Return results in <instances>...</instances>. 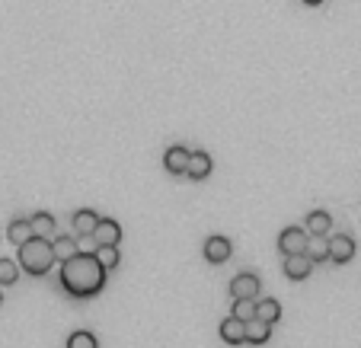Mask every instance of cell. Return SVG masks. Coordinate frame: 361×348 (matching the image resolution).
<instances>
[{
	"label": "cell",
	"instance_id": "6da1fadb",
	"mask_svg": "<svg viewBox=\"0 0 361 348\" xmlns=\"http://www.w3.org/2000/svg\"><path fill=\"white\" fill-rule=\"evenodd\" d=\"M102 284H106V268L90 253H77L68 262H61V288L71 297H93L102 291Z\"/></svg>",
	"mask_w": 361,
	"mask_h": 348
},
{
	"label": "cell",
	"instance_id": "7a4b0ae2",
	"mask_svg": "<svg viewBox=\"0 0 361 348\" xmlns=\"http://www.w3.org/2000/svg\"><path fill=\"white\" fill-rule=\"evenodd\" d=\"M19 266L29 275H48V268L55 266V253H51V240L45 237H29L26 243H19Z\"/></svg>",
	"mask_w": 361,
	"mask_h": 348
},
{
	"label": "cell",
	"instance_id": "3957f363",
	"mask_svg": "<svg viewBox=\"0 0 361 348\" xmlns=\"http://www.w3.org/2000/svg\"><path fill=\"white\" fill-rule=\"evenodd\" d=\"M307 237H311V233L301 230V227H285V230H281V237H278V249H281V256L304 253V246H307Z\"/></svg>",
	"mask_w": 361,
	"mask_h": 348
},
{
	"label": "cell",
	"instance_id": "277c9868",
	"mask_svg": "<svg viewBox=\"0 0 361 348\" xmlns=\"http://www.w3.org/2000/svg\"><path fill=\"white\" fill-rule=\"evenodd\" d=\"M230 253H234V246H230V240H227V237H208V240H205V259H208L211 266H221V262H227V259H230Z\"/></svg>",
	"mask_w": 361,
	"mask_h": 348
},
{
	"label": "cell",
	"instance_id": "5b68a950",
	"mask_svg": "<svg viewBox=\"0 0 361 348\" xmlns=\"http://www.w3.org/2000/svg\"><path fill=\"white\" fill-rule=\"evenodd\" d=\"M352 256H355V240H352V237L339 233V237H333V240H329V259H333L336 266L352 262Z\"/></svg>",
	"mask_w": 361,
	"mask_h": 348
},
{
	"label": "cell",
	"instance_id": "8992f818",
	"mask_svg": "<svg viewBox=\"0 0 361 348\" xmlns=\"http://www.w3.org/2000/svg\"><path fill=\"white\" fill-rule=\"evenodd\" d=\"M259 291H262L259 278H256V275H250V272L237 275L234 282H230V294H234V297H252V300H256V294H259Z\"/></svg>",
	"mask_w": 361,
	"mask_h": 348
},
{
	"label": "cell",
	"instance_id": "52a82bcc",
	"mask_svg": "<svg viewBox=\"0 0 361 348\" xmlns=\"http://www.w3.org/2000/svg\"><path fill=\"white\" fill-rule=\"evenodd\" d=\"M304 256L311 259L313 266L326 262L329 259V240L323 237V233H311V237H307V246H304Z\"/></svg>",
	"mask_w": 361,
	"mask_h": 348
},
{
	"label": "cell",
	"instance_id": "ba28073f",
	"mask_svg": "<svg viewBox=\"0 0 361 348\" xmlns=\"http://www.w3.org/2000/svg\"><path fill=\"white\" fill-rule=\"evenodd\" d=\"M313 262L304 253H294V256H285V275L291 278V282H304L307 275H311Z\"/></svg>",
	"mask_w": 361,
	"mask_h": 348
},
{
	"label": "cell",
	"instance_id": "9c48e42d",
	"mask_svg": "<svg viewBox=\"0 0 361 348\" xmlns=\"http://www.w3.org/2000/svg\"><path fill=\"white\" fill-rule=\"evenodd\" d=\"M185 176L189 179H208L211 176V157L208 154H202V150H195V154H189V163H185Z\"/></svg>",
	"mask_w": 361,
	"mask_h": 348
},
{
	"label": "cell",
	"instance_id": "30bf717a",
	"mask_svg": "<svg viewBox=\"0 0 361 348\" xmlns=\"http://www.w3.org/2000/svg\"><path fill=\"white\" fill-rule=\"evenodd\" d=\"M221 339L230 342V345L246 342V323H243V320H237V316H227L224 323H221Z\"/></svg>",
	"mask_w": 361,
	"mask_h": 348
},
{
	"label": "cell",
	"instance_id": "8fae6325",
	"mask_svg": "<svg viewBox=\"0 0 361 348\" xmlns=\"http://www.w3.org/2000/svg\"><path fill=\"white\" fill-rule=\"evenodd\" d=\"M269 339H272V323H266V320H259V316L246 320V342L262 345V342H269Z\"/></svg>",
	"mask_w": 361,
	"mask_h": 348
},
{
	"label": "cell",
	"instance_id": "7c38bea8",
	"mask_svg": "<svg viewBox=\"0 0 361 348\" xmlns=\"http://www.w3.org/2000/svg\"><path fill=\"white\" fill-rule=\"evenodd\" d=\"M96 224H100V214L90 211V208H84V211H77L74 214V233L77 237H90V233L96 230Z\"/></svg>",
	"mask_w": 361,
	"mask_h": 348
},
{
	"label": "cell",
	"instance_id": "4fadbf2b",
	"mask_svg": "<svg viewBox=\"0 0 361 348\" xmlns=\"http://www.w3.org/2000/svg\"><path fill=\"white\" fill-rule=\"evenodd\" d=\"M189 154H192V150H185V147H169V150H167V157H163V166H167L169 173L183 176V173H185V163H189Z\"/></svg>",
	"mask_w": 361,
	"mask_h": 348
},
{
	"label": "cell",
	"instance_id": "5bb4252c",
	"mask_svg": "<svg viewBox=\"0 0 361 348\" xmlns=\"http://www.w3.org/2000/svg\"><path fill=\"white\" fill-rule=\"evenodd\" d=\"M51 253H55V259H58V262H68L71 256H77V253H80V246H77L74 237H55V240H51Z\"/></svg>",
	"mask_w": 361,
	"mask_h": 348
},
{
	"label": "cell",
	"instance_id": "9a60e30c",
	"mask_svg": "<svg viewBox=\"0 0 361 348\" xmlns=\"http://www.w3.org/2000/svg\"><path fill=\"white\" fill-rule=\"evenodd\" d=\"M96 243H118V237H122V227L115 224V221H102L100 217V224H96V230L90 233Z\"/></svg>",
	"mask_w": 361,
	"mask_h": 348
},
{
	"label": "cell",
	"instance_id": "2e32d148",
	"mask_svg": "<svg viewBox=\"0 0 361 348\" xmlns=\"http://www.w3.org/2000/svg\"><path fill=\"white\" fill-rule=\"evenodd\" d=\"M256 316L266 320V323H278L281 320V304L275 297H266V300H256Z\"/></svg>",
	"mask_w": 361,
	"mask_h": 348
},
{
	"label": "cell",
	"instance_id": "e0dca14e",
	"mask_svg": "<svg viewBox=\"0 0 361 348\" xmlns=\"http://www.w3.org/2000/svg\"><path fill=\"white\" fill-rule=\"evenodd\" d=\"M29 224H33L35 237H45V240H51V237H55V217H51L48 211H39V214H35Z\"/></svg>",
	"mask_w": 361,
	"mask_h": 348
},
{
	"label": "cell",
	"instance_id": "ac0fdd59",
	"mask_svg": "<svg viewBox=\"0 0 361 348\" xmlns=\"http://www.w3.org/2000/svg\"><path fill=\"white\" fill-rule=\"evenodd\" d=\"M93 256H96V262H100L106 272H112V268L118 266V249H115V243H100V249H96Z\"/></svg>",
	"mask_w": 361,
	"mask_h": 348
},
{
	"label": "cell",
	"instance_id": "d6986e66",
	"mask_svg": "<svg viewBox=\"0 0 361 348\" xmlns=\"http://www.w3.org/2000/svg\"><path fill=\"white\" fill-rule=\"evenodd\" d=\"M7 237H10V243H17V246L29 240V237H33V224H29V217H17V221L10 224Z\"/></svg>",
	"mask_w": 361,
	"mask_h": 348
},
{
	"label": "cell",
	"instance_id": "ffe728a7",
	"mask_svg": "<svg viewBox=\"0 0 361 348\" xmlns=\"http://www.w3.org/2000/svg\"><path fill=\"white\" fill-rule=\"evenodd\" d=\"M329 227H333V217H329L326 211H311V214H307V233H323V237H326Z\"/></svg>",
	"mask_w": 361,
	"mask_h": 348
},
{
	"label": "cell",
	"instance_id": "44dd1931",
	"mask_svg": "<svg viewBox=\"0 0 361 348\" xmlns=\"http://www.w3.org/2000/svg\"><path fill=\"white\" fill-rule=\"evenodd\" d=\"M234 316L237 320H252L256 316V300L252 297H234Z\"/></svg>",
	"mask_w": 361,
	"mask_h": 348
},
{
	"label": "cell",
	"instance_id": "7402d4cb",
	"mask_svg": "<svg viewBox=\"0 0 361 348\" xmlns=\"http://www.w3.org/2000/svg\"><path fill=\"white\" fill-rule=\"evenodd\" d=\"M68 348H100V342H96V336L93 332H71V339H68Z\"/></svg>",
	"mask_w": 361,
	"mask_h": 348
},
{
	"label": "cell",
	"instance_id": "603a6c76",
	"mask_svg": "<svg viewBox=\"0 0 361 348\" xmlns=\"http://www.w3.org/2000/svg\"><path fill=\"white\" fill-rule=\"evenodd\" d=\"M17 278H19L17 262H13V259H0V288H3V284H13Z\"/></svg>",
	"mask_w": 361,
	"mask_h": 348
},
{
	"label": "cell",
	"instance_id": "cb8c5ba5",
	"mask_svg": "<svg viewBox=\"0 0 361 348\" xmlns=\"http://www.w3.org/2000/svg\"><path fill=\"white\" fill-rule=\"evenodd\" d=\"M304 3H311V7H317V3H323V0H304Z\"/></svg>",
	"mask_w": 361,
	"mask_h": 348
},
{
	"label": "cell",
	"instance_id": "d4e9b609",
	"mask_svg": "<svg viewBox=\"0 0 361 348\" xmlns=\"http://www.w3.org/2000/svg\"><path fill=\"white\" fill-rule=\"evenodd\" d=\"M0 304H3V291H0Z\"/></svg>",
	"mask_w": 361,
	"mask_h": 348
}]
</instances>
